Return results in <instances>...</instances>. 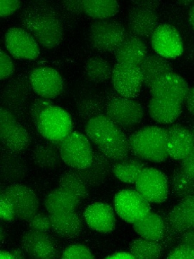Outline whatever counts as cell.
I'll list each match as a JSON object with an SVG mask.
<instances>
[{
  "label": "cell",
  "mask_w": 194,
  "mask_h": 259,
  "mask_svg": "<svg viewBox=\"0 0 194 259\" xmlns=\"http://www.w3.org/2000/svg\"><path fill=\"white\" fill-rule=\"evenodd\" d=\"M22 24L45 49H53L61 44L64 36L62 22L53 8L43 4L30 6L23 11Z\"/></svg>",
  "instance_id": "cell-1"
},
{
  "label": "cell",
  "mask_w": 194,
  "mask_h": 259,
  "mask_svg": "<svg viewBox=\"0 0 194 259\" xmlns=\"http://www.w3.org/2000/svg\"><path fill=\"white\" fill-rule=\"evenodd\" d=\"M85 131L98 150L108 158L116 162L127 157L129 140L107 115L102 114L88 120Z\"/></svg>",
  "instance_id": "cell-2"
},
{
  "label": "cell",
  "mask_w": 194,
  "mask_h": 259,
  "mask_svg": "<svg viewBox=\"0 0 194 259\" xmlns=\"http://www.w3.org/2000/svg\"><path fill=\"white\" fill-rule=\"evenodd\" d=\"M167 130L158 126H147L129 138L130 151L141 159L150 162H164L169 157Z\"/></svg>",
  "instance_id": "cell-3"
},
{
  "label": "cell",
  "mask_w": 194,
  "mask_h": 259,
  "mask_svg": "<svg viewBox=\"0 0 194 259\" xmlns=\"http://www.w3.org/2000/svg\"><path fill=\"white\" fill-rule=\"evenodd\" d=\"M128 35L121 23L110 19L95 20L88 33L90 45L96 50L106 53H115Z\"/></svg>",
  "instance_id": "cell-4"
},
{
  "label": "cell",
  "mask_w": 194,
  "mask_h": 259,
  "mask_svg": "<svg viewBox=\"0 0 194 259\" xmlns=\"http://www.w3.org/2000/svg\"><path fill=\"white\" fill-rule=\"evenodd\" d=\"M36 125L40 134L53 142L61 143L73 130L71 115L64 109L53 105L40 114Z\"/></svg>",
  "instance_id": "cell-5"
},
{
  "label": "cell",
  "mask_w": 194,
  "mask_h": 259,
  "mask_svg": "<svg viewBox=\"0 0 194 259\" xmlns=\"http://www.w3.org/2000/svg\"><path fill=\"white\" fill-rule=\"evenodd\" d=\"M59 152L63 162L75 170L88 167L93 157L88 138L79 132H72L60 143Z\"/></svg>",
  "instance_id": "cell-6"
},
{
  "label": "cell",
  "mask_w": 194,
  "mask_h": 259,
  "mask_svg": "<svg viewBox=\"0 0 194 259\" xmlns=\"http://www.w3.org/2000/svg\"><path fill=\"white\" fill-rule=\"evenodd\" d=\"M0 138L8 152L19 154L26 150L31 143L28 132L7 109L0 110Z\"/></svg>",
  "instance_id": "cell-7"
},
{
  "label": "cell",
  "mask_w": 194,
  "mask_h": 259,
  "mask_svg": "<svg viewBox=\"0 0 194 259\" xmlns=\"http://www.w3.org/2000/svg\"><path fill=\"white\" fill-rule=\"evenodd\" d=\"M106 115L120 128H130L141 122L144 109L138 102L121 96L108 103Z\"/></svg>",
  "instance_id": "cell-8"
},
{
  "label": "cell",
  "mask_w": 194,
  "mask_h": 259,
  "mask_svg": "<svg viewBox=\"0 0 194 259\" xmlns=\"http://www.w3.org/2000/svg\"><path fill=\"white\" fill-rule=\"evenodd\" d=\"M135 184L136 191L149 203H162L167 198L168 181L161 170L146 167Z\"/></svg>",
  "instance_id": "cell-9"
},
{
  "label": "cell",
  "mask_w": 194,
  "mask_h": 259,
  "mask_svg": "<svg viewBox=\"0 0 194 259\" xmlns=\"http://www.w3.org/2000/svg\"><path fill=\"white\" fill-rule=\"evenodd\" d=\"M114 205L123 221L133 224L151 211L150 203L136 191L124 189L115 195Z\"/></svg>",
  "instance_id": "cell-10"
},
{
  "label": "cell",
  "mask_w": 194,
  "mask_h": 259,
  "mask_svg": "<svg viewBox=\"0 0 194 259\" xmlns=\"http://www.w3.org/2000/svg\"><path fill=\"white\" fill-rule=\"evenodd\" d=\"M2 196L13 205L16 218L28 221L38 212L39 201L32 190L21 184H13L2 192Z\"/></svg>",
  "instance_id": "cell-11"
},
{
  "label": "cell",
  "mask_w": 194,
  "mask_h": 259,
  "mask_svg": "<svg viewBox=\"0 0 194 259\" xmlns=\"http://www.w3.org/2000/svg\"><path fill=\"white\" fill-rule=\"evenodd\" d=\"M22 249L33 258H58L61 257L58 245L48 233L35 231L31 229L22 234Z\"/></svg>",
  "instance_id": "cell-12"
},
{
  "label": "cell",
  "mask_w": 194,
  "mask_h": 259,
  "mask_svg": "<svg viewBox=\"0 0 194 259\" xmlns=\"http://www.w3.org/2000/svg\"><path fill=\"white\" fill-rule=\"evenodd\" d=\"M6 48L15 59L34 60L40 54V49L36 39L24 28L12 27L5 34Z\"/></svg>",
  "instance_id": "cell-13"
},
{
  "label": "cell",
  "mask_w": 194,
  "mask_h": 259,
  "mask_svg": "<svg viewBox=\"0 0 194 259\" xmlns=\"http://www.w3.org/2000/svg\"><path fill=\"white\" fill-rule=\"evenodd\" d=\"M112 79L117 93L128 99L138 97L143 85L139 67L119 63L113 68Z\"/></svg>",
  "instance_id": "cell-14"
},
{
  "label": "cell",
  "mask_w": 194,
  "mask_h": 259,
  "mask_svg": "<svg viewBox=\"0 0 194 259\" xmlns=\"http://www.w3.org/2000/svg\"><path fill=\"white\" fill-rule=\"evenodd\" d=\"M151 38L153 50L165 59H175L183 53L182 39L178 30L173 26L159 25Z\"/></svg>",
  "instance_id": "cell-15"
},
{
  "label": "cell",
  "mask_w": 194,
  "mask_h": 259,
  "mask_svg": "<svg viewBox=\"0 0 194 259\" xmlns=\"http://www.w3.org/2000/svg\"><path fill=\"white\" fill-rule=\"evenodd\" d=\"M30 80L34 91L44 99H55L64 91V80L60 73L51 67L36 69L31 74Z\"/></svg>",
  "instance_id": "cell-16"
},
{
  "label": "cell",
  "mask_w": 194,
  "mask_h": 259,
  "mask_svg": "<svg viewBox=\"0 0 194 259\" xmlns=\"http://www.w3.org/2000/svg\"><path fill=\"white\" fill-rule=\"evenodd\" d=\"M149 89L153 97L174 100L183 103L190 88L183 77L172 72L157 79Z\"/></svg>",
  "instance_id": "cell-17"
},
{
  "label": "cell",
  "mask_w": 194,
  "mask_h": 259,
  "mask_svg": "<svg viewBox=\"0 0 194 259\" xmlns=\"http://www.w3.org/2000/svg\"><path fill=\"white\" fill-rule=\"evenodd\" d=\"M167 223L171 236L181 235L194 229V195L181 199L170 212Z\"/></svg>",
  "instance_id": "cell-18"
},
{
  "label": "cell",
  "mask_w": 194,
  "mask_h": 259,
  "mask_svg": "<svg viewBox=\"0 0 194 259\" xmlns=\"http://www.w3.org/2000/svg\"><path fill=\"white\" fill-rule=\"evenodd\" d=\"M128 26L132 35L141 39L151 37L159 26L156 11L132 6L128 15Z\"/></svg>",
  "instance_id": "cell-19"
},
{
  "label": "cell",
  "mask_w": 194,
  "mask_h": 259,
  "mask_svg": "<svg viewBox=\"0 0 194 259\" xmlns=\"http://www.w3.org/2000/svg\"><path fill=\"white\" fill-rule=\"evenodd\" d=\"M111 161L100 151H96L93 152L92 163L88 167L75 170L88 188L99 187L106 182L112 171Z\"/></svg>",
  "instance_id": "cell-20"
},
{
  "label": "cell",
  "mask_w": 194,
  "mask_h": 259,
  "mask_svg": "<svg viewBox=\"0 0 194 259\" xmlns=\"http://www.w3.org/2000/svg\"><path fill=\"white\" fill-rule=\"evenodd\" d=\"M167 130L169 157L179 160L184 159L194 146V137L191 130L179 124L172 125Z\"/></svg>",
  "instance_id": "cell-21"
},
{
  "label": "cell",
  "mask_w": 194,
  "mask_h": 259,
  "mask_svg": "<svg viewBox=\"0 0 194 259\" xmlns=\"http://www.w3.org/2000/svg\"><path fill=\"white\" fill-rule=\"evenodd\" d=\"M84 218L88 227L96 232L109 233L116 228L115 212L109 205L94 203L84 212Z\"/></svg>",
  "instance_id": "cell-22"
},
{
  "label": "cell",
  "mask_w": 194,
  "mask_h": 259,
  "mask_svg": "<svg viewBox=\"0 0 194 259\" xmlns=\"http://www.w3.org/2000/svg\"><path fill=\"white\" fill-rule=\"evenodd\" d=\"M147 53L143 40L130 34L115 52L116 59L121 64L139 67Z\"/></svg>",
  "instance_id": "cell-23"
},
{
  "label": "cell",
  "mask_w": 194,
  "mask_h": 259,
  "mask_svg": "<svg viewBox=\"0 0 194 259\" xmlns=\"http://www.w3.org/2000/svg\"><path fill=\"white\" fill-rule=\"evenodd\" d=\"M182 103L176 100L152 97L148 106L151 117L161 124L173 123L182 112Z\"/></svg>",
  "instance_id": "cell-24"
},
{
  "label": "cell",
  "mask_w": 194,
  "mask_h": 259,
  "mask_svg": "<svg viewBox=\"0 0 194 259\" xmlns=\"http://www.w3.org/2000/svg\"><path fill=\"white\" fill-rule=\"evenodd\" d=\"M50 217L52 230L63 238H76L82 232V222L75 211L50 214Z\"/></svg>",
  "instance_id": "cell-25"
},
{
  "label": "cell",
  "mask_w": 194,
  "mask_h": 259,
  "mask_svg": "<svg viewBox=\"0 0 194 259\" xmlns=\"http://www.w3.org/2000/svg\"><path fill=\"white\" fill-rule=\"evenodd\" d=\"M81 200L71 190L59 186L49 194L44 200L49 214L75 211Z\"/></svg>",
  "instance_id": "cell-26"
},
{
  "label": "cell",
  "mask_w": 194,
  "mask_h": 259,
  "mask_svg": "<svg viewBox=\"0 0 194 259\" xmlns=\"http://www.w3.org/2000/svg\"><path fill=\"white\" fill-rule=\"evenodd\" d=\"M143 80V85H150L164 74L173 72L170 63L158 54L147 55L139 66Z\"/></svg>",
  "instance_id": "cell-27"
},
{
  "label": "cell",
  "mask_w": 194,
  "mask_h": 259,
  "mask_svg": "<svg viewBox=\"0 0 194 259\" xmlns=\"http://www.w3.org/2000/svg\"><path fill=\"white\" fill-rule=\"evenodd\" d=\"M133 228L141 238L157 241L164 238L165 232L163 219L151 210L133 223Z\"/></svg>",
  "instance_id": "cell-28"
},
{
  "label": "cell",
  "mask_w": 194,
  "mask_h": 259,
  "mask_svg": "<svg viewBox=\"0 0 194 259\" xmlns=\"http://www.w3.org/2000/svg\"><path fill=\"white\" fill-rule=\"evenodd\" d=\"M28 168L25 161L17 154L8 152L1 157V176L5 182L14 183L24 180Z\"/></svg>",
  "instance_id": "cell-29"
},
{
  "label": "cell",
  "mask_w": 194,
  "mask_h": 259,
  "mask_svg": "<svg viewBox=\"0 0 194 259\" xmlns=\"http://www.w3.org/2000/svg\"><path fill=\"white\" fill-rule=\"evenodd\" d=\"M146 168V164L141 159L138 157L125 158L116 161V163L113 165L112 172L120 181L134 184Z\"/></svg>",
  "instance_id": "cell-30"
},
{
  "label": "cell",
  "mask_w": 194,
  "mask_h": 259,
  "mask_svg": "<svg viewBox=\"0 0 194 259\" xmlns=\"http://www.w3.org/2000/svg\"><path fill=\"white\" fill-rule=\"evenodd\" d=\"M119 4L114 0L82 1L83 13L95 20L110 19L119 12Z\"/></svg>",
  "instance_id": "cell-31"
},
{
  "label": "cell",
  "mask_w": 194,
  "mask_h": 259,
  "mask_svg": "<svg viewBox=\"0 0 194 259\" xmlns=\"http://www.w3.org/2000/svg\"><path fill=\"white\" fill-rule=\"evenodd\" d=\"M32 159L39 168L53 170L60 166L62 158L60 152L50 146L41 145L34 149Z\"/></svg>",
  "instance_id": "cell-32"
},
{
  "label": "cell",
  "mask_w": 194,
  "mask_h": 259,
  "mask_svg": "<svg viewBox=\"0 0 194 259\" xmlns=\"http://www.w3.org/2000/svg\"><path fill=\"white\" fill-rule=\"evenodd\" d=\"M84 70L90 80L94 82L102 83L112 78L113 68L106 60L94 57L85 63Z\"/></svg>",
  "instance_id": "cell-33"
},
{
  "label": "cell",
  "mask_w": 194,
  "mask_h": 259,
  "mask_svg": "<svg viewBox=\"0 0 194 259\" xmlns=\"http://www.w3.org/2000/svg\"><path fill=\"white\" fill-rule=\"evenodd\" d=\"M170 185L173 194L177 198L181 199L194 195V178L187 175L181 168L173 172Z\"/></svg>",
  "instance_id": "cell-34"
},
{
  "label": "cell",
  "mask_w": 194,
  "mask_h": 259,
  "mask_svg": "<svg viewBox=\"0 0 194 259\" xmlns=\"http://www.w3.org/2000/svg\"><path fill=\"white\" fill-rule=\"evenodd\" d=\"M129 249L135 258H158L162 254V246L158 241L143 238L134 240Z\"/></svg>",
  "instance_id": "cell-35"
},
{
  "label": "cell",
  "mask_w": 194,
  "mask_h": 259,
  "mask_svg": "<svg viewBox=\"0 0 194 259\" xmlns=\"http://www.w3.org/2000/svg\"><path fill=\"white\" fill-rule=\"evenodd\" d=\"M59 186L71 190L81 200L88 196V188L75 170L68 171L63 174L59 181Z\"/></svg>",
  "instance_id": "cell-36"
},
{
  "label": "cell",
  "mask_w": 194,
  "mask_h": 259,
  "mask_svg": "<svg viewBox=\"0 0 194 259\" xmlns=\"http://www.w3.org/2000/svg\"><path fill=\"white\" fill-rule=\"evenodd\" d=\"M102 103L98 99L93 97L87 98L82 100L79 103L78 107L79 116L88 120L102 114Z\"/></svg>",
  "instance_id": "cell-37"
},
{
  "label": "cell",
  "mask_w": 194,
  "mask_h": 259,
  "mask_svg": "<svg viewBox=\"0 0 194 259\" xmlns=\"http://www.w3.org/2000/svg\"><path fill=\"white\" fill-rule=\"evenodd\" d=\"M27 222L30 229L36 232L48 233L52 230L50 215H47L42 212H37Z\"/></svg>",
  "instance_id": "cell-38"
},
{
  "label": "cell",
  "mask_w": 194,
  "mask_h": 259,
  "mask_svg": "<svg viewBox=\"0 0 194 259\" xmlns=\"http://www.w3.org/2000/svg\"><path fill=\"white\" fill-rule=\"evenodd\" d=\"M61 258H94L95 257L87 246L81 244H74L65 249Z\"/></svg>",
  "instance_id": "cell-39"
},
{
  "label": "cell",
  "mask_w": 194,
  "mask_h": 259,
  "mask_svg": "<svg viewBox=\"0 0 194 259\" xmlns=\"http://www.w3.org/2000/svg\"><path fill=\"white\" fill-rule=\"evenodd\" d=\"M15 70L14 62L10 56L1 50L0 52V79L4 80L10 77Z\"/></svg>",
  "instance_id": "cell-40"
},
{
  "label": "cell",
  "mask_w": 194,
  "mask_h": 259,
  "mask_svg": "<svg viewBox=\"0 0 194 259\" xmlns=\"http://www.w3.org/2000/svg\"><path fill=\"white\" fill-rule=\"evenodd\" d=\"M0 217L6 222L13 221L17 219L13 205L2 195L0 198Z\"/></svg>",
  "instance_id": "cell-41"
},
{
  "label": "cell",
  "mask_w": 194,
  "mask_h": 259,
  "mask_svg": "<svg viewBox=\"0 0 194 259\" xmlns=\"http://www.w3.org/2000/svg\"><path fill=\"white\" fill-rule=\"evenodd\" d=\"M21 5L22 2L18 0L0 1V16L4 18L12 15L21 8Z\"/></svg>",
  "instance_id": "cell-42"
},
{
  "label": "cell",
  "mask_w": 194,
  "mask_h": 259,
  "mask_svg": "<svg viewBox=\"0 0 194 259\" xmlns=\"http://www.w3.org/2000/svg\"><path fill=\"white\" fill-rule=\"evenodd\" d=\"M52 105V103L49 100L44 99H39L33 103L31 107V114L35 124L37 122L40 114L42 113L45 108Z\"/></svg>",
  "instance_id": "cell-43"
},
{
  "label": "cell",
  "mask_w": 194,
  "mask_h": 259,
  "mask_svg": "<svg viewBox=\"0 0 194 259\" xmlns=\"http://www.w3.org/2000/svg\"><path fill=\"white\" fill-rule=\"evenodd\" d=\"M180 168L187 175L194 178V146L189 154L181 160Z\"/></svg>",
  "instance_id": "cell-44"
},
{
  "label": "cell",
  "mask_w": 194,
  "mask_h": 259,
  "mask_svg": "<svg viewBox=\"0 0 194 259\" xmlns=\"http://www.w3.org/2000/svg\"><path fill=\"white\" fill-rule=\"evenodd\" d=\"M178 245L194 252V229L187 230L181 235Z\"/></svg>",
  "instance_id": "cell-45"
},
{
  "label": "cell",
  "mask_w": 194,
  "mask_h": 259,
  "mask_svg": "<svg viewBox=\"0 0 194 259\" xmlns=\"http://www.w3.org/2000/svg\"><path fill=\"white\" fill-rule=\"evenodd\" d=\"M133 7L149 9L156 11L160 6L159 1H151V0H142V1H133Z\"/></svg>",
  "instance_id": "cell-46"
},
{
  "label": "cell",
  "mask_w": 194,
  "mask_h": 259,
  "mask_svg": "<svg viewBox=\"0 0 194 259\" xmlns=\"http://www.w3.org/2000/svg\"><path fill=\"white\" fill-rule=\"evenodd\" d=\"M64 7L71 12L80 14L83 13L82 1H64Z\"/></svg>",
  "instance_id": "cell-47"
},
{
  "label": "cell",
  "mask_w": 194,
  "mask_h": 259,
  "mask_svg": "<svg viewBox=\"0 0 194 259\" xmlns=\"http://www.w3.org/2000/svg\"><path fill=\"white\" fill-rule=\"evenodd\" d=\"M184 102L187 110L194 115V86L189 89Z\"/></svg>",
  "instance_id": "cell-48"
},
{
  "label": "cell",
  "mask_w": 194,
  "mask_h": 259,
  "mask_svg": "<svg viewBox=\"0 0 194 259\" xmlns=\"http://www.w3.org/2000/svg\"><path fill=\"white\" fill-rule=\"evenodd\" d=\"M106 258H135V257L130 252H118L108 256Z\"/></svg>",
  "instance_id": "cell-49"
},
{
  "label": "cell",
  "mask_w": 194,
  "mask_h": 259,
  "mask_svg": "<svg viewBox=\"0 0 194 259\" xmlns=\"http://www.w3.org/2000/svg\"><path fill=\"white\" fill-rule=\"evenodd\" d=\"M0 258H15L12 251H1Z\"/></svg>",
  "instance_id": "cell-50"
},
{
  "label": "cell",
  "mask_w": 194,
  "mask_h": 259,
  "mask_svg": "<svg viewBox=\"0 0 194 259\" xmlns=\"http://www.w3.org/2000/svg\"><path fill=\"white\" fill-rule=\"evenodd\" d=\"M189 21L190 24L194 30V5L191 7L189 13Z\"/></svg>",
  "instance_id": "cell-51"
},
{
  "label": "cell",
  "mask_w": 194,
  "mask_h": 259,
  "mask_svg": "<svg viewBox=\"0 0 194 259\" xmlns=\"http://www.w3.org/2000/svg\"><path fill=\"white\" fill-rule=\"evenodd\" d=\"M6 237L5 232L3 230V228L1 229V241L3 242L4 241Z\"/></svg>",
  "instance_id": "cell-52"
},
{
  "label": "cell",
  "mask_w": 194,
  "mask_h": 259,
  "mask_svg": "<svg viewBox=\"0 0 194 259\" xmlns=\"http://www.w3.org/2000/svg\"><path fill=\"white\" fill-rule=\"evenodd\" d=\"M191 131L193 136L194 137V125L192 126V130H191Z\"/></svg>",
  "instance_id": "cell-53"
}]
</instances>
